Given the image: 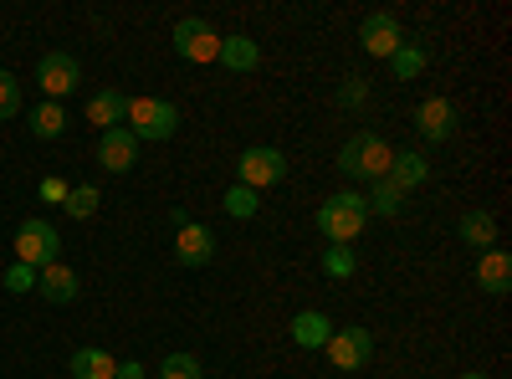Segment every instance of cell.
Listing matches in <instances>:
<instances>
[{"label":"cell","instance_id":"4316f807","mask_svg":"<svg viewBox=\"0 0 512 379\" xmlns=\"http://www.w3.org/2000/svg\"><path fill=\"white\" fill-rule=\"evenodd\" d=\"M159 379H205L195 354H164L159 359Z\"/></svg>","mask_w":512,"mask_h":379},{"label":"cell","instance_id":"d6a6232c","mask_svg":"<svg viewBox=\"0 0 512 379\" xmlns=\"http://www.w3.org/2000/svg\"><path fill=\"white\" fill-rule=\"evenodd\" d=\"M456 379H487L482 369H466V374H456Z\"/></svg>","mask_w":512,"mask_h":379},{"label":"cell","instance_id":"f546056e","mask_svg":"<svg viewBox=\"0 0 512 379\" xmlns=\"http://www.w3.org/2000/svg\"><path fill=\"white\" fill-rule=\"evenodd\" d=\"M369 103V82L364 77H349L344 88H338V108H364Z\"/></svg>","mask_w":512,"mask_h":379},{"label":"cell","instance_id":"9c48e42d","mask_svg":"<svg viewBox=\"0 0 512 379\" xmlns=\"http://www.w3.org/2000/svg\"><path fill=\"white\" fill-rule=\"evenodd\" d=\"M359 41H364L369 57L390 62V57L405 47V26H400V16H390V11H369V16L359 21Z\"/></svg>","mask_w":512,"mask_h":379},{"label":"cell","instance_id":"e0dca14e","mask_svg":"<svg viewBox=\"0 0 512 379\" xmlns=\"http://www.w3.org/2000/svg\"><path fill=\"white\" fill-rule=\"evenodd\" d=\"M123 118H128V93L103 88V93H93V98H88V123H98V134L123 129Z\"/></svg>","mask_w":512,"mask_h":379},{"label":"cell","instance_id":"52a82bcc","mask_svg":"<svg viewBox=\"0 0 512 379\" xmlns=\"http://www.w3.org/2000/svg\"><path fill=\"white\" fill-rule=\"evenodd\" d=\"M323 354H328V364L333 369H364L369 359H374V333L369 328H333V339L323 344Z\"/></svg>","mask_w":512,"mask_h":379},{"label":"cell","instance_id":"6da1fadb","mask_svg":"<svg viewBox=\"0 0 512 379\" xmlns=\"http://www.w3.org/2000/svg\"><path fill=\"white\" fill-rule=\"evenodd\" d=\"M390 164H395L390 139L374 134V129H364V134H354L344 149H338V164H333V170L344 175V180H364V185H374V180H390Z\"/></svg>","mask_w":512,"mask_h":379},{"label":"cell","instance_id":"1f68e13d","mask_svg":"<svg viewBox=\"0 0 512 379\" xmlns=\"http://www.w3.org/2000/svg\"><path fill=\"white\" fill-rule=\"evenodd\" d=\"M113 379H149V374H144V364H139V359H123Z\"/></svg>","mask_w":512,"mask_h":379},{"label":"cell","instance_id":"d4e9b609","mask_svg":"<svg viewBox=\"0 0 512 379\" xmlns=\"http://www.w3.org/2000/svg\"><path fill=\"white\" fill-rule=\"evenodd\" d=\"M221 210H226L231 221H251L256 210H262V195H256V190H246V185H231V190L221 195Z\"/></svg>","mask_w":512,"mask_h":379},{"label":"cell","instance_id":"4dcf8cb0","mask_svg":"<svg viewBox=\"0 0 512 379\" xmlns=\"http://www.w3.org/2000/svg\"><path fill=\"white\" fill-rule=\"evenodd\" d=\"M67 190H72L67 180H57V175H47V180H41V190H36V195H41V200H47V205H62V200H67Z\"/></svg>","mask_w":512,"mask_h":379},{"label":"cell","instance_id":"2e32d148","mask_svg":"<svg viewBox=\"0 0 512 379\" xmlns=\"http://www.w3.org/2000/svg\"><path fill=\"white\" fill-rule=\"evenodd\" d=\"M216 62H221L226 72H256V67H262V47H256L246 31H231V36H221Z\"/></svg>","mask_w":512,"mask_h":379},{"label":"cell","instance_id":"ba28073f","mask_svg":"<svg viewBox=\"0 0 512 379\" xmlns=\"http://www.w3.org/2000/svg\"><path fill=\"white\" fill-rule=\"evenodd\" d=\"M36 82H41V93H47V103H62L67 93H77L82 67H77L72 52H47L36 62Z\"/></svg>","mask_w":512,"mask_h":379},{"label":"cell","instance_id":"d6986e66","mask_svg":"<svg viewBox=\"0 0 512 379\" xmlns=\"http://www.w3.org/2000/svg\"><path fill=\"white\" fill-rule=\"evenodd\" d=\"M456 236L466 246L487 251V246H497V216H492V210H466V216L456 221Z\"/></svg>","mask_w":512,"mask_h":379},{"label":"cell","instance_id":"3957f363","mask_svg":"<svg viewBox=\"0 0 512 379\" xmlns=\"http://www.w3.org/2000/svg\"><path fill=\"white\" fill-rule=\"evenodd\" d=\"M123 129L134 134L139 144H164L180 134V108L169 98H128V118Z\"/></svg>","mask_w":512,"mask_h":379},{"label":"cell","instance_id":"f1b7e54d","mask_svg":"<svg viewBox=\"0 0 512 379\" xmlns=\"http://www.w3.org/2000/svg\"><path fill=\"white\" fill-rule=\"evenodd\" d=\"M0 287H6V292H36V272L21 267V262H11L6 277H0Z\"/></svg>","mask_w":512,"mask_h":379},{"label":"cell","instance_id":"4fadbf2b","mask_svg":"<svg viewBox=\"0 0 512 379\" xmlns=\"http://www.w3.org/2000/svg\"><path fill=\"white\" fill-rule=\"evenodd\" d=\"M98 164L108 175H128L139 164V139L128 134V129H108V134H98Z\"/></svg>","mask_w":512,"mask_h":379},{"label":"cell","instance_id":"8fae6325","mask_svg":"<svg viewBox=\"0 0 512 379\" xmlns=\"http://www.w3.org/2000/svg\"><path fill=\"white\" fill-rule=\"evenodd\" d=\"M415 129H420L425 144L456 139V103H451V98H425V103L415 108Z\"/></svg>","mask_w":512,"mask_h":379},{"label":"cell","instance_id":"ac0fdd59","mask_svg":"<svg viewBox=\"0 0 512 379\" xmlns=\"http://www.w3.org/2000/svg\"><path fill=\"white\" fill-rule=\"evenodd\" d=\"M425 180H431V159H425L420 149H400L395 164H390V185L410 195V190H420Z\"/></svg>","mask_w":512,"mask_h":379},{"label":"cell","instance_id":"277c9868","mask_svg":"<svg viewBox=\"0 0 512 379\" xmlns=\"http://www.w3.org/2000/svg\"><path fill=\"white\" fill-rule=\"evenodd\" d=\"M11 246H16V262L31 267V272L62 262V231H57L52 221H41V216H26V221L16 226V241H11Z\"/></svg>","mask_w":512,"mask_h":379},{"label":"cell","instance_id":"9a60e30c","mask_svg":"<svg viewBox=\"0 0 512 379\" xmlns=\"http://www.w3.org/2000/svg\"><path fill=\"white\" fill-rule=\"evenodd\" d=\"M36 292H41V298H47V303H77V292H82V282H77V272L67 267V262H52V267H41L36 272Z\"/></svg>","mask_w":512,"mask_h":379},{"label":"cell","instance_id":"5bb4252c","mask_svg":"<svg viewBox=\"0 0 512 379\" xmlns=\"http://www.w3.org/2000/svg\"><path fill=\"white\" fill-rule=\"evenodd\" d=\"M287 339H292L297 349H323V344L333 339V318H328V313H318V308L292 313V323H287Z\"/></svg>","mask_w":512,"mask_h":379},{"label":"cell","instance_id":"30bf717a","mask_svg":"<svg viewBox=\"0 0 512 379\" xmlns=\"http://www.w3.org/2000/svg\"><path fill=\"white\" fill-rule=\"evenodd\" d=\"M175 262L180 267H210L216 262V231H210L205 221H190L175 231Z\"/></svg>","mask_w":512,"mask_h":379},{"label":"cell","instance_id":"44dd1931","mask_svg":"<svg viewBox=\"0 0 512 379\" xmlns=\"http://www.w3.org/2000/svg\"><path fill=\"white\" fill-rule=\"evenodd\" d=\"M118 364L108 349H72V379H113Z\"/></svg>","mask_w":512,"mask_h":379},{"label":"cell","instance_id":"484cf974","mask_svg":"<svg viewBox=\"0 0 512 379\" xmlns=\"http://www.w3.org/2000/svg\"><path fill=\"white\" fill-rule=\"evenodd\" d=\"M354 272H359V251H354V246H328V251H323V277L344 282V277H354Z\"/></svg>","mask_w":512,"mask_h":379},{"label":"cell","instance_id":"8992f818","mask_svg":"<svg viewBox=\"0 0 512 379\" xmlns=\"http://www.w3.org/2000/svg\"><path fill=\"white\" fill-rule=\"evenodd\" d=\"M169 41H175V57L180 62H195V67H210L221 52V31L210 26L205 16H180L175 31H169Z\"/></svg>","mask_w":512,"mask_h":379},{"label":"cell","instance_id":"cb8c5ba5","mask_svg":"<svg viewBox=\"0 0 512 379\" xmlns=\"http://www.w3.org/2000/svg\"><path fill=\"white\" fill-rule=\"evenodd\" d=\"M98 205H103V190H98V185H72L67 200H62V210H67L72 221H93Z\"/></svg>","mask_w":512,"mask_h":379},{"label":"cell","instance_id":"7a4b0ae2","mask_svg":"<svg viewBox=\"0 0 512 379\" xmlns=\"http://www.w3.org/2000/svg\"><path fill=\"white\" fill-rule=\"evenodd\" d=\"M364 226H369V205L359 190H338L318 205V236L328 246H354L364 236Z\"/></svg>","mask_w":512,"mask_h":379},{"label":"cell","instance_id":"7c38bea8","mask_svg":"<svg viewBox=\"0 0 512 379\" xmlns=\"http://www.w3.org/2000/svg\"><path fill=\"white\" fill-rule=\"evenodd\" d=\"M477 287L487 292V298H507L512 292V257L502 246H487V251H477Z\"/></svg>","mask_w":512,"mask_h":379},{"label":"cell","instance_id":"7402d4cb","mask_svg":"<svg viewBox=\"0 0 512 379\" xmlns=\"http://www.w3.org/2000/svg\"><path fill=\"white\" fill-rule=\"evenodd\" d=\"M364 205H369V216L395 221L400 210H405V190H395L390 180H374V185H369V195H364Z\"/></svg>","mask_w":512,"mask_h":379},{"label":"cell","instance_id":"83f0119b","mask_svg":"<svg viewBox=\"0 0 512 379\" xmlns=\"http://www.w3.org/2000/svg\"><path fill=\"white\" fill-rule=\"evenodd\" d=\"M16 113H21V82L16 72L0 67V118H16Z\"/></svg>","mask_w":512,"mask_h":379},{"label":"cell","instance_id":"603a6c76","mask_svg":"<svg viewBox=\"0 0 512 379\" xmlns=\"http://www.w3.org/2000/svg\"><path fill=\"white\" fill-rule=\"evenodd\" d=\"M390 67H395L400 82H410V77H420L425 67H431V52H425V41H410V36H405V47L390 57Z\"/></svg>","mask_w":512,"mask_h":379},{"label":"cell","instance_id":"ffe728a7","mask_svg":"<svg viewBox=\"0 0 512 379\" xmlns=\"http://www.w3.org/2000/svg\"><path fill=\"white\" fill-rule=\"evenodd\" d=\"M62 134H67V108H62V103H36V108H31V139L52 144V139H62Z\"/></svg>","mask_w":512,"mask_h":379},{"label":"cell","instance_id":"5b68a950","mask_svg":"<svg viewBox=\"0 0 512 379\" xmlns=\"http://www.w3.org/2000/svg\"><path fill=\"white\" fill-rule=\"evenodd\" d=\"M282 180H287V154H282V149L251 144V149L236 154V185H246V190L262 195L267 185H282Z\"/></svg>","mask_w":512,"mask_h":379}]
</instances>
